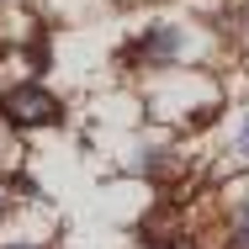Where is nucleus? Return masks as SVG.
<instances>
[{
	"label": "nucleus",
	"instance_id": "5",
	"mask_svg": "<svg viewBox=\"0 0 249 249\" xmlns=\"http://www.w3.org/2000/svg\"><path fill=\"white\" fill-rule=\"evenodd\" d=\"M16 249H27V244H16Z\"/></svg>",
	"mask_w": 249,
	"mask_h": 249
},
{
	"label": "nucleus",
	"instance_id": "4",
	"mask_svg": "<svg viewBox=\"0 0 249 249\" xmlns=\"http://www.w3.org/2000/svg\"><path fill=\"white\" fill-rule=\"evenodd\" d=\"M233 249H249V201H244V212H239V228H233Z\"/></svg>",
	"mask_w": 249,
	"mask_h": 249
},
{
	"label": "nucleus",
	"instance_id": "3",
	"mask_svg": "<svg viewBox=\"0 0 249 249\" xmlns=\"http://www.w3.org/2000/svg\"><path fill=\"white\" fill-rule=\"evenodd\" d=\"M233 164H244V170H249V117L239 122V133H233Z\"/></svg>",
	"mask_w": 249,
	"mask_h": 249
},
{
	"label": "nucleus",
	"instance_id": "1",
	"mask_svg": "<svg viewBox=\"0 0 249 249\" xmlns=\"http://www.w3.org/2000/svg\"><path fill=\"white\" fill-rule=\"evenodd\" d=\"M0 106H5V117L16 127H48V122H58V101L43 85H16V90H5Z\"/></svg>",
	"mask_w": 249,
	"mask_h": 249
},
{
	"label": "nucleus",
	"instance_id": "2",
	"mask_svg": "<svg viewBox=\"0 0 249 249\" xmlns=\"http://www.w3.org/2000/svg\"><path fill=\"white\" fill-rule=\"evenodd\" d=\"M175 48H180V32H170V27H164V32H149V43H143V53H149L154 64H164Z\"/></svg>",
	"mask_w": 249,
	"mask_h": 249
}]
</instances>
